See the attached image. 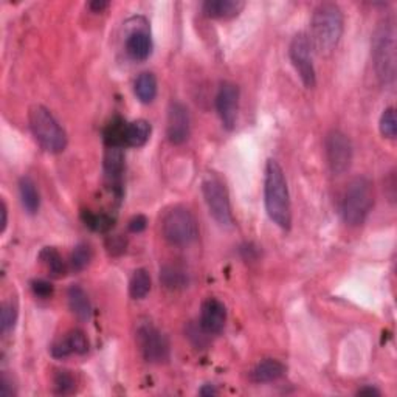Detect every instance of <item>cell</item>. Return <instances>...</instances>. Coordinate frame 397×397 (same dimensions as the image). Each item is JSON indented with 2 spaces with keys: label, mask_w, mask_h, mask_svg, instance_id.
Returning a JSON list of instances; mask_svg holds the SVG:
<instances>
[{
  "label": "cell",
  "mask_w": 397,
  "mask_h": 397,
  "mask_svg": "<svg viewBox=\"0 0 397 397\" xmlns=\"http://www.w3.org/2000/svg\"><path fill=\"white\" fill-rule=\"evenodd\" d=\"M70 310L76 315L78 320L89 321L92 319V306L87 294L84 292L83 287L71 286L67 292Z\"/></svg>",
  "instance_id": "19"
},
{
  "label": "cell",
  "mask_w": 397,
  "mask_h": 397,
  "mask_svg": "<svg viewBox=\"0 0 397 397\" xmlns=\"http://www.w3.org/2000/svg\"><path fill=\"white\" fill-rule=\"evenodd\" d=\"M343 12L339 5L335 3H320L316 6L310 30H312V42L315 49L323 55L332 53L339 45L343 35Z\"/></svg>",
  "instance_id": "2"
},
{
  "label": "cell",
  "mask_w": 397,
  "mask_h": 397,
  "mask_svg": "<svg viewBox=\"0 0 397 397\" xmlns=\"http://www.w3.org/2000/svg\"><path fill=\"white\" fill-rule=\"evenodd\" d=\"M137 343L144 360L167 363L169 360V341L151 321L140 323L137 328Z\"/></svg>",
  "instance_id": "8"
},
{
  "label": "cell",
  "mask_w": 397,
  "mask_h": 397,
  "mask_svg": "<svg viewBox=\"0 0 397 397\" xmlns=\"http://www.w3.org/2000/svg\"><path fill=\"white\" fill-rule=\"evenodd\" d=\"M379 126H380V132H382L383 137L391 138V140L393 138H396L397 121H396V112L393 108H388V109L383 110Z\"/></svg>",
  "instance_id": "30"
},
{
  "label": "cell",
  "mask_w": 397,
  "mask_h": 397,
  "mask_svg": "<svg viewBox=\"0 0 397 397\" xmlns=\"http://www.w3.org/2000/svg\"><path fill=\"white\" fill-rule=\"evenodd\" d=\"M0 214H2V221H0V233H5L6 225H8V208H6L5 201H0Z\"/></svg>",
  "instance_id": "37"
},
{
  "label": "cell",
  "mask_w": 397,
  "mask_h": 397,
  "mask_svg": "<svg viewBox=\"0 0 397 397\" xmlns=\"http://www.w3.org/2000/svg\"><path fill=\"white\" fill-rule=\"evenodd\" d=\"M109 6V2H104V0H94V2L89 3V8L94 12H101Z\"/></svg>",
  "instance_id": "38"
},
{
  "label": "cell",
  "mask_w": 397,
  "mask_h": 397,
  "mask_svg": "<svg viewBox=\"0 0 397 397\" xmlns=\"http://www.w3.org/2000/svg\"><path fill=\"white\" fill-rule=\"evenodd\" d=\"M28 121L36 142L45 151L59 154L67 148V134L47 108L39 104L33 105L28 112Z\"/></svg>",
  "instance_id": "5"
},
{
  "label": "cell",
  "mask_w": 397,
  "mask_h": 397,
  "mask_svg": "<svg viewBox=\"0 0 397 397\" xmlns=\"http://www.w3.org/2000/svg\"><path fill=\"white\" fill-rule=\"evenodd\" d=\"M371 55L377 78L382 85L391 87L396 81V26L393 21H383L373 36Z\"/></svg>",
  "instance_id": "3"
},
{
  "label": "cell",
  "mask_w": 397,
  "mask_h": 397,
  "mask_svg": "<svg viewBox=\"0 0 397 397\" xmlns=\"http://www.w3.org/2000/svg\"><path fill=\"white\" fill-rule=\"evenodd\" d=\"M67 340L70 343L71 350H74V354L83 355L89 350V340L81 329L71 330V332L67 335Z\"/></svg>",
  "instance_id": "31"
},
{
  "label": "cell",
  "mask_w": 397,
  "mask_h": 397,
  "mask_svg": "<svg viewBox=\"0 0 397 397\" xmlns=\"http://www.w3.org/2000/svg\"><path fill=\"white\" fill-rule=\"evenodd\" d=\"M126 51L135 61H146L152 53V39L146 19L134 17L126 24Z\"/></svg>",
  "instance_id": "11"
},
{
  "label": "cell",
  "mask_w": 397,
  "mask_h": 397,
  "mask_svg": "<svg viewBox=\"0 0 397 397\" xmlns=\"http://www.w3.org/2000/svg\"><path fill=\"white\" fill-rule=\"evenodd\" d=\"M126 124L121 118H115L112 120L104 129V143L105 146H115V148H123L124 146V132H126Z\"/></svg>",
  "instance_id": "26"
},
{
  "label": "cell",
  "mask_w": 397,
  "mask_h": 397,
  "mask_svg": "<svg viewBox=\"0 0 397 397\" xmlns=\"http://www.w3.org/2000/svg\"><path fill=\"white\" fill-rule=\"evenodd\" d=\"M374 205L373 183L365 176L354 177L348 183L341 201V216L349 227H359L366 221Z\"/></svg>",
  "instance_id": "4"
},
{
  "label": "cell",
  "mask_w": 397,
  "mask_h": 397,
  "mask_svg": "<svg viewBox=\"0 0 397 397\" xmlns=\"http://www.w3.org/2000/svg\"><path fill=\"white\" fill-rule=\"evenodd\" d=\"M198 394H201V396H205V397H208V396H216V394H219V391H217L214 385H203V387L201 388V391H198Z\"/></svg>",
  "instance_id": "40"
},
{
  "label": "cell",
  "mask_w": 397,
  "mask_h": 397,
  "mask_svg": "<svg viewBox=\"0 0 397 397\" xmlns=\"http://www.w3.org/2000/svg\"><path fill=\"white\" fill-rule=\"evenodd\" d=\"M162 233L171 246L187 247L197 239L198 227L194 214L187 207L176 205L163 214Z\"/></svg>",
  "instance_id": "6"
},
{
  "label": "cell",
  "mask_w": 397,
  "mask_h": 397,
  "mask_svg": "<svg viewBox=\"0 0 397 397\" xmlns=\"http://www.w3.org/2000/svg\"><path fill=\"white\" fill-rule=\"evenodd\" d=\"M146 225H148L146 217H144L143 214H138L130 219L129 230L132 231V233H142V231L146 228Z\"/></svg>",
  "instance_id": "36"
},
{
  "label": "cell",
  "mask_w": 397,
  "mask_h": 397,
  "mask_svg": "<svg viewBox=\"0 0 397 397\" xmlns=\"http://www.w3.org/2000/svg\"><path fill=\"white\" fill-rule=\"evenodd\" d=\"M216 109L225 129H235L239 110V87L236 84L225 81L221 84L216 95Z\"/></svg>",
  "instance_id": "12"
},
{
  "label": "cell",
  "mask_w": 397,
  "mask_h": 397,
  "mask_svg": "<svg viewBox=\"0 0 397 397\" xmlns=\"http://www.w3.org/2000/svg\"><path fill=\"white\" fill-rule=\"evenodd\" d=\"M160 281L169 290H180L188 286V273L178 266H163L160 270Z\"/></svg>",
  "instance_id": "23"
},
{
  "label": "cell",
  "mask_w": 397,
  "mask_h": 397,
  "mask_svg": "<svg viewBox=\"0 0 397 397\" xmlns=\"http://www.w3.org/2000/svg\"><path fill=\"white\" fill-rule=\"evenodd\" d=\"M17 316H19L17 304L12 300L5 301L2 304V312H0V326H2L3 334L15 329L16 323H17Z\"/></svg>",
  "instance_id": "28"
},
{
  "label": "cell",
  "mask_w": 397,
  "mask_h": 397,
  "mask_svg": "<svg viewBox=\"0 0 397 397\" xmlns=\"http://www.w3.org/2000/svg\"><path fill=\"white\" fill-rule=\"evenodd\" d=\"M264 203L270 221L282 230H289L292 225V207L287 180L281 164L273 158L267 160L266 177H264Z\"/></svg>",
  "instance_id": "1"
},
{
  "label": "cell",
  "mask_w": 397,
  "mask_h": 397,
  "mask_svg": "<svg viewBox=\"0 0 397 397\" xmlns=\"http://www.w3.org/2000/svg\"><path fill=\"white\" fill-rule=\"evenodd\" d=\"M135 95L143 104H149L157 96V78L151 71H143L135 81Z\"/></svg>",
  "instance_id": "22"
},
{
  "label": "cell",
  "mask_w": 397,
  "mask_h": 397,
  "mask_svg": "<svg viewBox=\"0 0 397 397\" xmlns=\"http://www.w3.org/2000/svg\"><path fill=\"white\" fill-rule=\"evenodd\" d=\"M151 290V276L148 270L138 269L134 272L129 282V294L134 300H143Z\"/></svg>",
  "instance_id": "24"
},
{
  "label": "cell",
  "mask_w": 397,
  "mask_h": 397,
  "mask_svg": "<svg viewBox=\"0 0 397 397\" xmlns=\"http://www.w3.org/2000/svg\"><path fill=\"white\" fill-rule=\"evenodd\" d=\"M92 257H94V253H92L90 246H87V244H78L70 256L71 270H75V272H83V270L90 264Z\"/></svg>",
  "instance_id": "27"
},
{
  "label": "cell",
  "mask_w": 397,
  "mask_h": 397,
  "mask_svg": "<svg viewBox=\"0 0 397 397\" xmlns=\"http://www.w3.org/2000/svg\"><path fill=\"white\" fill-rule=\"evenodd\" d=\"M289 55L303 84L306 85L307 89H314L316 84V76L312 61V50H310V41L306 33H298L292 39Z\"/></svg>",
  "instance_id": "10"
},
{
  "label": "cell",
  "mask_w": 397,
  "mask_h": 397,
  "mask_svg": "<svg viewBox=\"0 0 397 397\" xmlns=\"http://www.w3.org/2000/svg\"><path fill=\"white\" fill-rule=\"evenodd\" d=\"M50 353L53 357H55V359H65V357L74 354V350H71L67 337H65V339L56 340L55 343H53V345L50 346Z\"/></svg>",
  "instance_id": "32"
},
{
  "label": "cell",
  "mask_w": 397,
  "mask_h": 397,
  "mask_svg": "<svg viewBox=\"0 0 397 397\" xmlns=\"http://www.w3.org/2000/svg\"><path fill=\"white\" fill-rule=\"evenodd\" d=\"M126 244L128 242H126L124 237L120 235H117V236H110L109 239L105 241V247H108L110 255L117 256V255H121L123 251L126 250Z\"/></svg>",
  "instance_id": "34"
},
{
  "label": "cell",
  "mask_w": 397,
  "mask_h": 397,
  "mask_svg": "<svg viewBox=\"0 0 397 397\" xmlns=\"http://www.w3.org/2000/svg\"><path fill=\"white\" fill-rule=\"evenodd\" d=\"M19 194H21L22 207L28 214H36L41 207V196H39V191L35 180L31 177L25 176L19 182Z\"/></svg>",
  "instance_id": "20"
},
{
  "label": "cell",
  "mask_w": 397,
  "mask_h": 397,
  "mask_svg": "<svg viewBox=\"0 0 397 397\" xmlns=\"http://www.w3.org/2000/svg\"><path fill=\"white\" fill-rule=\"evenodd\" d=\"M151 137V123L146 120H135L126 124L124 146L142 148Z\"/></svg>",
  "instance_id": "18"
},
{
  "label": "cell",
  "mask_w": 397,
  "mask_h": 397,
  "mask_svg": "<svg viewBox=\"0 0 397 397\" xmlns=\"http://www.w3.org/2000/svg\"><path fill=\"white\" fill-rule=\"evenodd\" d=\"M225 323H227V307L223 306V303L216 298L205 300L201 307V321H198L205 332L208 335L221 334Z\"/></svg>",
  "instance_id": "14"
},
{
  "label": "cell",
  "mask_w": 397,
  "mask_h": 397,
  "mask_svg": "<svg viewBox=\"0 0 397 397\" xmlns=\"http://www.w3.org/2000/svg\"><path fill=\"white\" fill-rule=\"evenodd\" d=\"M324 152H326V160L329 164L330 173L335 176L345 174L350 168L354 157V148L349 137L343 134L341 130H330L324 140Z\"/></svg>",
  "instance_id": "9"
},
{
  "label": "cell",
  "mask_w": 397,
  "mask_h": 397,
  "mask_svg": "<svg viewBox=\"0 0 397 397\" xmlns=\"http://www.w3.org/2000/svg\"><path fill=\"white\" fill-rule=\"evenodd\" d=\"M246 3L241 0H208L202 10L205 15L213 19H230L239 15Z\"/></svg>",
  "instance_id": "16"
},
{
  "label": "cell",
  "mask_w": 397,
  "mask_h": 397,
  "mask_svg": "<svg viewBox=\"0 0 397 397\" xmlns=\"http://www.w3.org/2000/svg\"><path fill=\"white\" fill-rule=\"evenodd\" d=\"M83 222L87 225L89 228H92L94 231H99V233H108L115 225V219L109 214L105 213H92V211H83Z\"/></svg>",
  "instance_id": "25"
},
{
  "label": "cell",
  "mask_w": 397,
  "mask_h": 397,
  "mask_svg": "<svg viewBox=\"0 0 397 397\" xmlns=\"http://www.w3.org/2000/svg\"><path fill=\"white\" fill-rule=\"evenodd\" d=\"M39 260L44 264L53 278H62L67 273V264L55 247H45L39 253Z\"/></svg>",
  "instance_id": "21"
},
{
  "label": "cell",
  "mask_w": 397,
  "mask_h": 397,
  "mask_svg": "<svg viewBox=\"0 0 397 397\" xmlns=\"http://www.w3.org/2000/svg\"><path fill=\"white\" fill-rule=\"evenodd\" d=\"M31 290H33V294H35L37 298H42V300H45V298H50L53 295V292H55V289H53L51 282L45 281V280L33 281Z\"/></svg>",
  "instance_id": "33"
},
{
  "label": "cell",
  "mask_w": 397,
  "mask_h": 397,
  "mask_svg": "<svg viewBox=\"0 0 397 397\" xmlns=\"http://www.w3.org/2000/svg\"><path fill=\"white\" fill-rule=\"evenodd\" d=\"M15 394H16V391H15V387H12L11 379L6 374H3L2 379H0V396L12 397Z\"/></svg>",
  "instance_id": "35"
},
{
  "label": "cell",
  "mask_w": 397,
  "mask_h": 397,
  "mask_svg": "<svg viewBox=\"0 0 397 397\" xmlns=\"http://www.w3.org/2000/svg\"><path fill=\"white\" fill-rule=\"evenodd\" d=\"M357 394H368V396H380V389H377L375 387H371V385H366V387H363L360 388L359 391H357Z\"/></svg>",
  "instance_id": "39"
},
{
  "label": "cell",
  "mask_w": 397,
  "mask_h": 397,
  "mask_svg": "<svg viewBox=\"0 0 397 397\" xmlns=\"http://www.w3.org/2000/svg\"><path fill=\"white\" fill-rule=\"evenodd\" d=\"M202 193L213 219L222 227H230L233 223V216L225 185L217 177L208 176L202 182Z\"/></svg>",
  "instance_id": "7"
},
{
  "label": "cell",
  "mask_w": 397,
  "mask_h": 397,
  "mask_svg": "<svg viewBox=\"0 0 397 397\" xmlns=\"http://www.w3.org/2000/svg\"><path fill=\"white\" fill-rule=\"evenodd\" d=\"M53 383H55V391L58 394H71L76 388L75 375L67 371V369H59V371H56Z\"/></svg>",
  "instance_id": "29"
},
{
  "label": "cell",
  "mask_w": 397,
  "mask_h": 397,
  "mask_svg": "<svg viewBox=\"0 0 397 397\" xmlns=\"http://www.w3.org/2000/svg\"><path fill=\"white\" fill-rule=\"evenodd\" d=\"M284 374V365L281 362L275 359H266L257 363V365L251 369L250 379L255 383H269L275 382L282 377Z\"/></svg>",
  "instance_id": "17"
},
{
  "label": "cell",
  "mask_w": 397,
  "mask_h": 397,
  "mask_svg": "<svg viewBox=\"0 0 397 397\" xmlns=\"http://www.w3.org/2000/svg\"><path fill=\"white\" fill-rule=\"evenodd\" d=\"M168 138L173 144H182L189 138L191 120L187 105L182 103H171L168 109Z\"/></svg>",
  "instance_id": "13"
},
{
  "label": "cell",
  "mask_w": 397,
  "mask_h": 397,
  "mask_svg": "<svg viewBox=\"0 0 397 397\" xmlns=\"http://www.w3.org/2000/svg\"><path fill=\"white\" fill-rule=\"evenodd\" d=\"M124 169L123 148L108 146L104 154V173L112 182L117 196H121V174Z\"/></svg>",
  "instance_id": "15"
}]
</instances>
